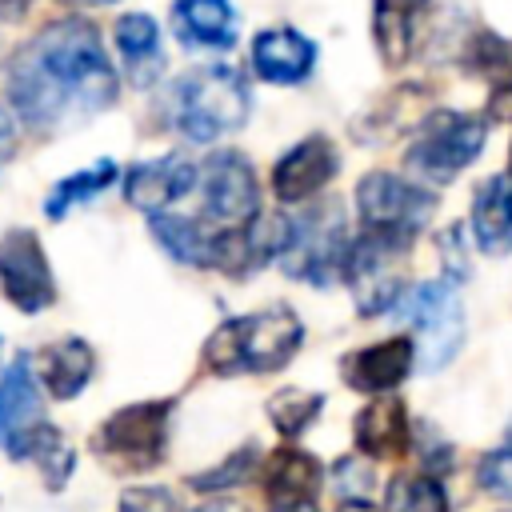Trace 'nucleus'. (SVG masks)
<instances>
[{"label": "nucleus", "instance_id": "nucleus-1", "mask_svg": "<svg viewBox=\"0 0 512 512\" xmlns=\"http://www.w3.org/2000/svg\"><path fill=\"white\" fill-rule=\"evenodd\" d=\"M8 100L32 128H72L116 104V72L100 32L80 20L40 28L8 68Z\"/></svg>", "mask_w": 512, "mask_h": 512}, {"label": "nucleus", "instance_id": "nucleus-2", "mask_svg": "<svg viewBox=\"0 0 512 512\" xmlns=\"http://www.w3.org/2000/svg\"><path fill=\"white\" fill-rule=\"evenodd\" d=\"M304 344V324L288 304H268L248 316L224 320L204 340V368L216 376L240 372H276L284 368Z\"/></svg>", "mask_w": 512, "mask_h": 512}, {"label": "nucleus", "instance_id": "nucleus-3", "mask_svg": "<svg viewBox=\"0 0 512 512\" xmlns=\"http://www.w3.org/2000/svg\"><path fill=\"white\" fill-rule=\"evenodd\" d=\"M248 112H252L248 84L224 60H212V64L184 72L176 80L172 104H168L172 128H180L192 144H212V140L244 128Z\"/></svg>", "mask_w": 512, "mask_h": 512}, {"label": "nucleus", "instance_id": "nucleus-4", "mask_svg": "<svg viewBox=\"0 0 512 512\" xmlns=\"http://www.w3.org/2000/svg\"><path fill=\"white\" fill-rule=\"evenodd\" d=\"M348 248H352V236L344 228V212L336 204H324L284 220V244L276 260L288 276L328 288L332 280H344Z\"/></svg>", "mask_w": 512, "mask_h": 512}, {"label": "nucleus", "instance_id": "nucleus-5", "mask_svg": "<svg viewBox=\"0 0 512 512\" xmlns=\"http://www.w3.org/2000/svg\"><path fill=\"white\" fill-rule=\"evenodd\" d=\"M488 140V120L476 112H456V108H436L432 116L420 120L404 160L416 176L432 180V184H448L452 176H460Z\"/></svg>", "mask_w": 512, "mask_h": 512}, {"label": "nucleus", "instance_id": "nucleus-6", "mask_svg": "<svg viewBox=\"0 0 512 512\" xmlns=\"http://www.w3.org/2000/svg\"><path fill=\"white\" fill-rule=\"evenodd\" d=\"M200 224L212 232H248L260 220V180L244 152H212L196 164Z\"/></svg>", "mask_w": 512, "mask_h": 512}, {"label": "nucleus", "instance_id": "nucleus-7", "mask_svg": "<svg viewBox=\"0 0 512 512\" xmlns=\"http://www.w3.org/2000/svg\"><path fill=\"white\" fill-rule=\"evenodd\" d=\"M168 420L172 400H140L116 408L92 436V452L120 472H148L168 452Z\"/></svg>", "mask_w": 512, "mask_h": 512}, {"label": "nucleus", "instance_id": "nucleus-8", "mask_svg": "<svg viewBox=\"0 0 512 512\" xmlns=\"http://www.w3.org/2000/svg\"><path fill=\"white\" fill-rule=\"evenodd\" d=\"M400 316L412 320L416 328V364L424 372H440L464 344V304L456 292V280L440 276L428 284H416L400 296L396 304Z\"/></svg>", "mask_w": 512, "mask_h": 512}, {"label": "nucleus", "instance_id": "nucleus-9", "mask_svg": "<svg viewBox=\"0 0 512 512\" xmlns=\"http://www.w3.org/2000/svg\"><path fill=\"white\" fill-rule=\"evenodd\" d=\"M432 212H436V196L396 172H368L356 184L360 232L412 244L432 220Z\"/></svg>", "mask_w": 512, "mask_h": 512}, {"label": "nucleus", "instance_id": "nucleus-10", "mask_svg": "<svg viewBox=\"0 0 512 512\" xmlns=\"http://www.w3.org/2000/svg\"><path fill=\"white\" fill-rule=\"evenodd\" d=\"M408 248L412 244H404V240H388V236H372V232H360L352 240L344 280L356 296L360 316H380V312H392L400 304V296L408 292L404 272H400Z\"/></svg>", "mask_w": 512, "mask_h": 512}, {"label": "nucleus", "instance_id": "nucleus-11", "mask_svg": "<svg viewBox=\"0 0 512 512\" xmlns=\"http://www.w3.org/2000/svg\"><path fill=\"white\" fill-rule=\"evenodd\" d=\"M0 292L20 312H44L56 300L52 264L32 228H8L0 236Z\"/></svg>", "mask_w": 512, "mask_h": 512}, {"label": "nucleus", "instance_id": "nucleus-12", "mask_svg": "<svg viewBox=\"0 0 512 512\" xmlns=\"http://www.w3.org/2000/svg\"><path fill=\"white\" fill-rule=\"evenodd\" d=\"M188 192H196V164L180 152L140 160L124 172V200L148 216L172 212V204L184 200Z\"/></svg>", "mask_w": 512, "mask_h": 512}, {"label": "nucleus", "instance_id": "nucleus-13", "mask_svg": "<svg viewBox=\"0 0 512 512\" xmlns=\"http://www.w3.org/2000/svg\"><path fill=\"white\" fill-rule=\"evenodd\" d=\"M340 172V152L328 136H304L300 144H292L276 168H272V192L284 204H300L308 196H316L320 188L332 184V176Z\"/></svg>", "mask_w": 512, "mask_h": 512}, {"label": "nucleus", "instance_id": "nucleus-14", "mask_svg": "<svg viewBox=\"0 0 512 512\" xmlns=\"http://www.w3.org/2000/svg\"><path fill=\"white\" fill-rule=\"evenodd\" d=\"M416 364V344L412 336H388L380 344H368V348H356L340 360V376L348 388L356 392H368V396H384L392 392L396 384H404V376L412 372Z\"/></svg>", "mask_w": 512, "mask_h": 512}, {"label": "nucleus", "instance_id": "nucleus-15", "mask_svg": "<svg viewBox=\"0 0 512 512\" xmlns=\"http://www.w3.org/2000/svg\"><path fill=\"white\" fill-rule=\"evenodd\" d=\"M252 72L268 84H300L316 68V44L296 28H264L252 40Z\"/></svg>", "mask_w": 512, "mask_h": 512}, {"label": "nucleus", "instance_id": "nucleus-16", "mask_svg": "<svg viewBox=\"0 0 512 512\" xmlns=\"http://www.w3.org/2000/svg\"><path fill=\"white\" fill-rule=\"evenodd\" d=\"M28 364H32L36 384H44L48 396L72 400V396H80V392L88 388V380H92V372H96V352H92L88 340L64 336V340L44 344Z\"/></svg>", "mask_w": 512, "mask_h": 512}, {"label": "nucleus", "instance_id": "nucleus-17", "mask_svg": "<svg viewBox=\"0 0 512 512\" xmlns=\"http://www.w3.org/2000/svg\"><path fill=\"white\" fill-rule=\"evenodd\" d=\"M352 432H356L360 456H368V460H396V456H404V452H408V440H412L404 400L380 396V400L364 404V408L356 412Z\"/></svg>", "mask_w": 512, "mask_h": 512}, {"label": "nucleus", "instance_id": "nucleus-18", "mask_svg": "<svg viewBox=\"0 0 512 512\" xmlns=\"http://www.w3.org/2000/svg\"><path fill=\"white\" fill-rule=\"evenodd\" d=\"M424 16H428V0H376L372 4V40L388 68H400L412 60Z\"/></svg>", "mask_w": 512, "mask_h": 512}, {"label": "nucleus", "instance_id": "nucleus-19", "mask_svg": "<svg viewBox=\"0 0 512 512\" xmlns=\"http://www.w3.org/2000/svg\"><path fill=\"white\" fill-rule=\"evenodd\" d=\"M112 36H116V52H120V64H124L128 84H136V88L156 84L160 72H164L160 24L152 16H144V12H128V16L116 20Z\"/></svg>", "mask_w": 512, "mask_h": 512}, {"label": "nucleus", "instance_id": "nucleus-20", "mask_svg": "<svg viewBox=\"0 0 512 512\" xmlns=\"http://www.w3.org/2000/svg\"><path fill=\"white\" fill-rule=\"evenodd\" d=\"M468 224H472V236H476L480 252H488V256L512 252V176L508 172L488 176L476 188Z\"/></svg>", "mask_w": 512, "mask_h": 512}, {"label": "nucleus", "instance_id": "nucleus-21", "mask_svg": "<svg viewBox=\"0 0 512 512\" xmlns=\"http://www.w3.org/2000/svg\"><path fill=\"white\" fill-rule=\"evenodd\" d=\"M236 8L232 0H176L172 32L188 48H232L236 44Z\"/></svg>", "mask_w": 512, "mask_h": 512}, {"label": "nucleus", "instance_id": "nucleus-22", "mask_svg": "<svg viewBox=\"0 0 512 512\" xmlns=\"http://www.w3.org/2000/svg\"><path fill=\"white\" fill-rule=\"evenodd\" d=\"M36 424H40V384L32 376V364L20 356L0 376V448L8 452Z\"/></svg>", "mask_w": 512, "mask_h": 512}, {"label": "nucleus", "instance_id": "nucleus-23", "mask_svg": "<svg viewBox=\"0 0 512 512\" xmlns=\"http://www.w3.org/2000/svg\"><path fill=\"white\" fill-rule=\"evenodd\" d=\"M148 224H152L156 244H160L172 260L192 264V268H216V260H220V232L204 228L200 220L176 216V212L148 216Z\"/></svg>", "mask_w": 512, "mask_h": 512}, {"label": "nucleus", "instance_id": "nucleus-24", "mask_svg": "<svg viewBox=\"0 0 512 512\" xmlns=\"http://www.w3.org/2000/svg\"><path fill=\"white\" fill-rule=\"evenodd\" d=\"M8 456H12V460H32L36 472L44 476L48 492H60V488L68 484V476H72V464H76V452H72V444L64 440V432L52 428V424H44V420H40L28 436H20V440L8 448Z\"/></svg>", "mask_w": 512, "mask_h": 512}, {"label": "nucleus", "instance_id": "nucleus-25", "mask_svg": "<svg viewBox=\"0 0 512 512\" xmlns=\"http://www.w3.org/2000/svg\"><path fill=\"white\" fill-rule=\"evenodd\" d=\"M260 484L272 496V504L312 500V492L320 488V464L300 448H276L260 472Z\"/></svg>", "mask_w": 512, "mask_h": 512}, {"label": "nucleus", "instance_id": "nucleus-26", "mask_svg": "<svg viewBox=\"0 0 512 512\" xmlns=\"http://www.w3.org/2000/svg\"><path fill=\"white\" fill-rule=\"evenodd\" d=\"M112 180H116V164H112V160H96V164H88V168H80V172H72V176H64V180H56L52 192H48V200H44V212H48L52 220H60V216H68L76 204L96 200Z\"/></svg>", "mask_w": 512, "mask_h": 512}, {"label": "nucleus", "instance_id": "nucleus-27", "mask_svg": "<svg viewBox=\"0 0 512 512\" xmlns=\"http://www.w3.org/2000/svg\"><path fill=\"white\" fill-rule=\"evenodd\" d=\"M464 64L484 76L492 84V92H508L512 88V40L508 36H496L488 28L472 32L468 48H464Z\"/></svg>", "mask_w": 512, "mask_h": 512}, {"label": "nucleus", "instance_id": "nucleus-28", "mask_svg": "<svg viewBox=\"0 0 512 512\" xmlns=\"http://www.w3.org/2000/svg\"><path fill=\"white\" fill-rule=\"evenodd\" d=\"M388 512H448V496L444 484L428 472H412V476H396L388 484Z\"/></svg>", "mask_w": 512, "mask_h": 512}, {"label": "nucleus", "instance_id": "nucleus-29", "mask_svg": "<svg viewBox=\"0 0 512 512\" xmlns=\"http://www.w3.org/2000/svg\"><path fill=\"white\" fill-rule=\"evenodd\" d=\"M324 408V396L320 392H304V388H280L272 400H268V420L276 424L280 436L296 440Z\"/></svg>", "mask_w": 512, "mask_h": 512}, {"label": "nucleus", "instance_id": "nucleus-30", "mask_svg": "<svg viewBox=\"0 0 512 512\" xmlns=\"http://www.w3.org/2000/svg\"><path fill=\"white\" fill-rule=\"evenodd\" d=\"M256 456H260V452H256L252 444H244L240 452H232L228 460H220V468L192 476V488H200V492H220V488H232V484H240V480H248V476H252Z\"/></svg>", "mask_w": 512, "mask_h": 512}, {"label": "nucleus", "instance_id": "nucleus-31", "mask_svg": "<svg viewBox=\"0 0 512 512\" xmlns=\"http://www.w3.org/2000/svg\"><path fill=\"white\" fill-rule=\"evenodd\" d=\"M476 480H480L484 492H492V496H500V500H512V424H508L504 444L480 460Z\"/></svg>", "mask_w": 512, "mask_h": 512}, {"label": "nucleus", "instance_id": "nucleus-32", "mask_svg": "<svg viewBox=\"0 0 512 512\" xmlns=\"http://www.w3.org/2000/svg\"><path fill=\"white\" fill-rule=\"evenodd\" d=\"M120 512H180L168 488H132L120 500Z\"/></svg>", "mask_w": 512, "mask_h": 512}, {"label": "nucleus", "instance_id": "nucleus-33", "mask_svg": "<svg viewBox=\"0 0 512 512\" xmlns=\"http://www.w3.org/2000/svg\"><path fill=\"white\" fill-rule=\"evenodd\" d=\"M336 480H340L344 500H364V496H368V488H372V472H368V464H364V460H340Z\"/></svg>", "mask_w": 512, "mask_h": 512}, {"label": "nucleus", "instance_id": "nucleus-34", "mask_svg": "<svg viewBox=\"0 0 512 512\" xmlns=\"http://www.w3.org/2000/svg\"><path fill=\"white\" fill-rule=\"evenodd\" d=\"M16 152V120L8 108H0V164Z\"/></svg>", "mask_w": 512, "mask_h": 512}, {"label": "nucleus", "instance_id": "nucleus-35", "mask_svg": "<svg viewBox=\"0 0 512 512\" xmlns=\"http://www.w3.org/2000/svg\"><path fill=\"white\" fill-rule=\"evenodd\" d=\"M196 512H248V508L236 504V500H208V504H200Z\"/></svg>", "mask_w": 512, "mask_h": 512}, {"label": "nucleus", "instance_id": "nucleus-36", "mask_svg": "<svg viewBox=\"0 0 512 512\" xmlns=\"http://www.w3.org/2000/svg\"><path fill=\"white\" fill-rule=\"evenodd\" d=\"M272 512H320L316 500H292V504H276Z\"/></svg>", "mask_w": 512, "mask_h": 512}, {"label": "nucleus", "instance_id": "nucleus-37", "mask_svg": "<svg viewBox=\"0 0 512 512\" xmlns=\"http://www.w3.org/2000/svg\"><path fill=\"white\" fill-rule=\"evenodd\" d=\"M32 8V0H0V12L4 16H24Z\"/></svg>", "mask_w": 512, "mask_h": 512}, {"label": "nucleus", "instance_id": "nucleus-38", "mask_svg": "<svg viewBox=\"0 0 512 512\" xmlns=\"http://www.w3.org/2000/svg\"><path fill=\"white\" fill-rule=\"evenodd\" d=\"M340 512H376V508H372L368 500H344V504H340Z\"/></svg>", "mask_w": 512, "mask_h": 512}, {"label": "nucleus", "instance_id": "nucleus-39", "mask_svg": "<svg viewBox=\"0 0 512 512\" xmlns=\"http://www.w3.org/2000/svg\"><path fill=\"white\" fill-rule=\"evenodd\" d=\"M60 4H84V8H92V4H96V8H100V4H116V0H60Z\"/></svg>", "mask_w": 512, "mask_h": 512}, {"label": "nucleus", "instance_id": "nucleus-40", "mask_svg": "<svg viewBox=\"0 0 512 512\" xmlns=\"http://www.w3.org/2000/svg\"><path fill=\"white\" fill-rule=\"evenodd\" d=\"M508 176H512V148H508Z\"/></svg>", "mask_w": 512, "mask_h": 512}, {"label": "nucleus", "instance_id": "nucleus-41", "mask_svg": "<svg viewBox=\"0 0 512 512\" xmlns=\"http://www.w3.org/2000/svg\"><path fill=\"white\" fill-rule=\"evenodd\" d=\"M0 348H4V344H0Z\"/></svg>", "mask_w": 512, "mask_h": 512}]
</instances>
